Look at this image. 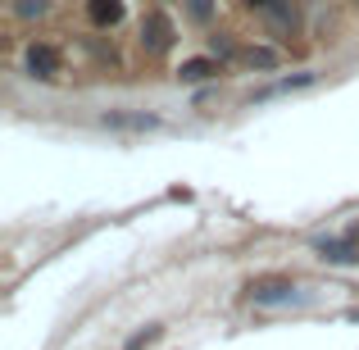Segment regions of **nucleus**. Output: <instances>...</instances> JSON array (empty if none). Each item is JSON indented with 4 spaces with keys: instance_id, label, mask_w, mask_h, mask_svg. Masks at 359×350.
Segmentation results:
<instances>
[{
    "instance_id": "1",
    "label": "nucleus",
    "mask_w": 359,
    "mask_h": 350,
    "mask_svg": "<svg viewBox=\"0 0 359 350\" xmlns=\"http://www.w3.org/2000/svg\"><path fill=\"white\" fill-rule=\"evenodd\" d=\"M23 69H27V78H36V82H55V78H60V69H64V60H60L55 46L32 41L23 51Z\"/></svg>"
},
{
    "instance_id": "2",
    "label": "nucleus",
    "mask_w": 359,
    "mask_h": 350,
    "mask_svg": "<svg viewBox=\"0 0 359 350\" xmlns=\"http://www.w3.org/2000/svg\"><path fill=\"white\" fill-rule=\"evenodd\" d=\"M168 46H173V18H168L164 9H150V14L141 18V51L164 55Z\"/></svg>"
},
{
    "instance_id": "3",
    "label": "nucleus",
    "mask_w": 359,
    "mask_h": 350,
    "mask_svg": "<svg viewBox=\"0 0 359 350\" xmlns=\"http://www.w3.org/2000/svg\"><path fill=\"white\" fill-rule=\"evenodd\" d=\"M245 291H250L255 305H287V300H296V282L291 278H259Z\"/></svg>"
},
{
    "instance_id": "4",
    "label": "nucleus",
    "mask_w": 359,
    "mask_h": 350,
    "mask_svg": "<svg viewBox=\"0 0 359 350\" xmlns=\"http://www.w3.org/2000/svg\"><path fill=\"white\" fill-rule=\"evenodd\" d=\"M318 260H327V264H355L359 260V241H355V236H323V241H318Z\"/></svg>"
},
{
    "instance_id": "5",
    "label": "nucleus",
    "mask_w": 359,
    "mask_h": 350,
    "mask_svg": "<svg viewBox=\"0 0 359 350\" xmlns=\"http://www.w3.org/2000/svg\"><path fill=\"white\" fill-rule=\"evenodd\" d=\"M264 14H269V27H273L278 36H291V32H296V23H300L296 0H273V5L264 9Z\"/></svg>"
},
{
    "instance_id": "6",
    "label": "nucleus",
    "mask_w": 359,
    "mask_h": 350,
    "mask_svg": "<svg viewBox=\"0 0 359 350\" xmlns=\"http://www.w3.org/2000/svg\"><path fill=\"white\" fill-rule=\"evenodd\" d=\"M87 18L96 27H118L123 23V0H87Z\"/></svg>"
},
{
    "instance_id": "7",
    "label": "nucleus",
    "mask_w": 359,
    "mask_h": 350,
    "mask_svg": "<svg viewBox=\"0 0 359 350\" xmlns=\"http://www.w3.org/2000/svg\"><path fill=\"white\" fill-rule=\"evenodd\" d=\"M177 78H182V82L219 78V60H182V64H177Z\"/></svg>"
},
{
    "instance_id": "8",
    "label": "nucleus",
    "mask_w": 359,
    "mask_h": 350,
    "mask_svg": "<svg viewBox=\"0 0 359 350\" xmlns=\"http://www.w3.org/2000/svg\"><path fill=\"white\" fill-rule=\"evenodd\" d=\"M309 82H314V73H296V78H282V82H273V87L255 91L250 100H273V96H282V91H296V87H309Z\"/></svg>"
},
{
    "instance_id": "9",
    "label": "nucleus",
    "mask_w": 359,
    "mask_h": 350,
    "mask_svg": "<svg viewBox=\"0 0 359 350\" xmlns=\"http://www.w3.org/2000/svg\"><path fill=\"white\" fill-rule=\"evenodd\" d=\"M237 60L245 69H273V64H278V51H269V46H245Z\"/></svg>"
},
{
    "instance_id": "10",
    "label": "nucleus",
    "mask_w": 359,
    "mask_h": 350,
    "mask_svg": "<svg viewBox=\"0 0 359 350\" xmlns=\"http://www.w3.org/2000/svg\"><path fill=\"white\" fill-rule=\"evenodd\" d=\"M100 123H105V128H155V114H105V119H100Z\"/></svg>"
},
{
    "instance_id": "11",
    "label": "nucleus",
    "mask_w": 359,
    "mask_h": 350,
    "mask_svg": "<svg viewBox=\"0 0 359 350\" xmlns=\"http://www.w3.org/2000/svg\"><path fill=\"white\" fill-rule=\"evenodd\" d=\"M14 14L23 18V23H32V18L50 14V0H14Z\"/></svg>"
},
{
    "instance_id": "12",
    "label": "nucleus",
    "mask_w": 359,
    "mask_h": 350,
    "mask_svg": "<svg viewBox=\"0 0 359 350\" xmlns=\"http://www.w3.org/2000/svg\"><path fill=\"white\" fill-rule=\"evenodd\" d=\"M187 14H191L196 23H210V14H214V0H187Z\"/></svg>"
}]
</instances>
